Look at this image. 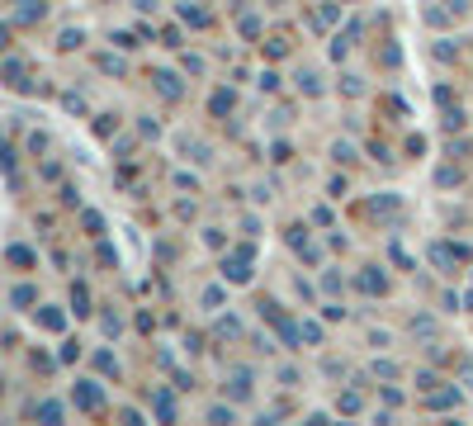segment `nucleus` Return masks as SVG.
<instances>
[{
	"mask_svg": "<svg viewBox=\"0 0 473 426\" xmlns=\"http://www.w3.org/2000/svg\"><path fill=\"white\" fill-rule=\"evenodd\" d=\"M336 413H346V417H360V413H365V393H360V388H346L341 398H336Z\"/></svg>",
	"mask_w": 473,
	"mask_h": 426,
	"instance_id": "obj_8",
	"label": "nucleus"
},
{
	"mask_svg": "<svg viewBox=\"0 0 473 426\" xmlns=\"http://www.w3.org/2000/svg\"><path fill=\"white\" fill-rule=\"evenodd\" d=\"M39 417L43 422H62V403H39Z\"/></svg>",
	"mask_w": 473,
	"mask_h": 426,
	"instance_id": "obj_29",
	"label": "nucleus"
},
{
	"mask_svg": "<svg viewBox=\"0 0 473 426\" xmlns=\"http://www.w3.org/2000/svg\"><path fill=\"white\" fill-rule=\"evenodd\" d=\"M341 95H346V100H360V95H365V81L346 72V76H341Z\"/></svg>",
	"mask_w": 473,
	"mask_h": 426,
	"instance_id": "obj_16",
	"label": "nucleus"
},
{
	"mask_svg": "<svg viewBox=\"0 0 473 426\" xmlns=\"http://www.w3.org/2000/svg\"><path fill=\"white\" fill-rule=\"evenodd\" d=\"M242 233H246V237L261 233V218H256V213H246V218H242Z\"/></svg>",
	"mask_w": 473,
	"mask_h": 426,
	"instance_id": "obj_39",
	"label": "nucleus"
},
{
	"mask_svg": "<svg viewBox=\"0 0 473 426\" xmlns=\"http://www.w3.org/2000/svg\"><path fill=\"white\" fill-rule=\"evenodd\" d=\"M261 90H280V72H261Z\"/></svg>",
	"mask_w": 473,
	"mask_h": 426,
	"instance_id": "obj_42",
	"label": "nucleus"
},
{
	"mask_svg": "<svg viewBox=\"0 0 473 426\" xmlns=\"http://www.w3.org/2000/svg\"><path fill=\"white\" fill-rule=\"evenodd\" d=\"M275 379H280L284 388H298V370H294V365H280V370H275Z\"/></svg>",
	"mask_w": 473,
	"mask_h": 426,
	"instance_id": "obj_25",
	"label": "nucleus"
},
{
	"mask_svg": "<svg viewBox=\"0 0 473 426\" xmlns=\"http://www.w3.org/2000/svg\"><path fill=\"white\" fill-rule=\"evenodd\" d=\"M421 20H426L431 29H450V14H445V10H435V5H426V10H421Z\"/></svg>",
	"mask_w": 473,
	"mask_h": 426,
	"instance_id": "obj_19",
	"label": "nucleus"
},
{
	"mask_svg": "<svg viewBox=\"0 0 473 426\" xmlns=\"http://www.w3.org/2000/svg\"><path fill=\"white\" fill-rule=\"evenodd\" d=\"M298 341H303V346H313V351H317V346L327 341V332H322L317 322H303V327H298Z\"/></svg>",
	"mask_w": 473,
	"mask_h": 426,
	"instance_id": "obj_13",
	"label": "nucleus"
},
{
	"mask_svg": "<svg viewBox=\"0 0 473 426\" xmlns=\"http://www.w3.org/2000/svg\"><path fill=\"white\" fill-rule=\"evenodd\" d=\"M157 90L166 95V100H180V76L176 72H157Z\"/></svg>",
	"mask_w": 473,
	"mask_h": 426,
	"instance_id": "obj_12",
	"label": "nucleus"
},
{
	"mask_svg": "<svg viewBox=\"0 0 473 426\" xmlns=\"http://www.w3.org/2000/svg\"><path fill=\"white\" fill-rule=\"evenodd\" d=\"M5 38H10V34H5V29H0V47H5Z\"/></svg>",
	"mask_w": 473,
	"mask_h": 426,
	"instance_id": "obj_49",
	"label": "nucleus"
},
{
	"mask_svg": "<svg viewBox=\"0 0 473 426\" xmlns=\"http://www.w3.org/2000/svg\"><path fill=\"white\" fill-rule=\"evenodd\" d=\"M209 422H236V413H232V407H223V403H218V407H209Z\"/></svg>",
	"mask_w": 473,
	"mask_h": 426,
	"instance_id": "obj_34",
	"label": "nucleus"
},
{
	"mask_svg": "<svg viewBox=\"0 0 473 426\" xmlns=\"http://www.w3.org/2000/svg\"><path fill=\"white\" fill-rule=\"evenodd\" d=\"M265 57H270V62L289 57V43H284V38H270V43H265Z\"/></svg>",
	"mask_w": 473,
	"mask_h": 426,
	"instance_id": "obj_23",
	"label": "nucleus"
},
{
	"mask_svg": "<svg viewBox=\"0 0 473 426\" xmlns=\"http://www.w3.org/2000/svg\"><path fill=\"white\" fill-rule=\"evenodd\" d=\"M435 57H441V62H454V47H450V38H445V43H435Z\"/></svg>",
	"mask_w": 473,
	"mask_h": 426,
	"instance_id": "obj_47",
	"label": "nucleus"
},
{
	"mask_svg": "<svg viewBox=\"0 0 473 426\" xmlns=\"http://www.w3.org/2000/svg\"><path fill=\"white\" fill-rule=\"evenodd\" d=\"M151 407H157V417H161V422H176V398H171L166 388L151 393Z\"/></svg>",
	"mask_w": 473,
	"mask_h": 426,
	"instance_id": "obj_10",
	"label": "nucleus"
},
{
	"mask_svg": "<svg viewBox=\"0 0 473 426\" xmlns=\"http://www.w3.org/2000/svg\"><path fill=\"white\" fill-rule=\"evenodd\" d=\"M39 322L47 327V332H62V327H66V318L57 313V308H43V313H39Z\"/></svg>",
	"mask_w": 473,
	"mask_h": 426,
	"instance_id": "obj_20",
	"label": "nucleus"
},
{
	"mask_svg": "<svg viewBox=\"0 0 473 426\" xmlns=\"http://www.w3.org/2000/svg\"><path fill=\"white\" fill-rule=\"evenodd\" d=\"M383 403H388V407H402V388H388V384H383Z\"/></svg>",
	"mask_w": 473,
	"mask_h": 426,
	"instance_id": "obj_43",
	"label": "nucleus"
},
{
	"mask_svg": "<svg viewBox=\"0 0 473 426\" xmlns=\"http://www.w3.org/2000/svg\"><path fill=\"white\" fill-rule=\"evenodd\" d=\"M33 299H39V294H33V285H20V289L10 294V303H14V308H29Z\"/></svg>",
	"mask_w": 473,
	"mask_h": 426,
	"instance_id": "obj_22",
	"label": "nucleus"
},
{
	"mask_svg": "<svg viewBox=\"0 0 473 426\" xmlns=\"http://www.w3.org/2000/svg\"><path fill=\"white\" fill-rule=\"evenodd\" d=\"M355 289L360 294H374V299H383L388 294V275L379 266H365V270H355Z\"/></svg>",
	"mask_w": 473,
	"mask_h": 426,
	"instance_id": "obj_3",
	"label": "nucleus"
},
{
	"mask_svg": "<svg viewBox=\"0 0 473 426\" xmlns=\"http://www.w3.org/2000/svg\"><path fill=\"white\" fill-rule=\"evenodd\" d=\"M460 398H464V384H460V388H431L426 407H435V413H445V407H454Z\"/></svg>",
	"mask_w": 473,
	"mask_h": 426,
	"instance_id": "obj_7",
	"label": "nucleus"
},
{
	"mask_svg": "<svg viewBox=\"0 0 473 426\" xmlns=\"http://www.w3.org/2000/svg\"><path fill=\"white\" fill-rule=\"evenodd\" d=\"M236 29H242V38H261V20H256V14H242Z\"/></svg>",
	"mask_w": 473,
	"mask_h": 426,
	"instance_id": "obj_21",
	"label": "nucleus"
},
{
	"mask_svg": "<svg viewBox=\"0 0 473 426\" xmlns=\"http://www.w3.org/2000/svg\"><path fill=\"white\" fill-rule=\"evenodd\" d=\"M218 332H223V337H242V318H223V322H218Z\"/></svg>",
	"mask_w": 473,
	"mask_h": 426,
	"instance_id": "obj_31",
	"label": "nucleus"
},
{
	"mask_svg": "<svg viewBox=\"0 0 473 426\" xmlns=\"http://www.w3.org/2000/svg\"><path fill=\"white\" fill-rule=\"evenodd\" d=\"M204 242H209L213 251H223V242H228V237H223V227H204Z\"/></svg>",
	"mask_w": 473,
	"mask_h": 426,
	"instance_id": "obj_30",
	"label": "nucleus"
},
{
	"mask_svg": "<svg viewBox=\"0 0 473 426\" xmlns=\"http://www.w3.org/2000/svg\"><path fill=\"white\" fill-rule=\"evenodd\" d=\"M251 256H256V247H242L236 256L223 260V280L228 285H251V275H256V270H251Z\"/></svg>",
	"mask_w": 473,
	"mask_h": 426,
	"instance_id": "obj_1",
	"label": "nucleus"
},
{
	"mask_svg": "<svg viewBox=\"0 0 473 426\" xmlns=\"http://www.w3.org/2000/svg\"><path fill=\"white\" fill-rule=\"evenodd\" d=\"M460 374H464V379H469V388H473V360H469V365H464Z\"/></svg>",
	"mask_w": 473,
	"mask_h": 426,
	"instance_id": "obj_48",
	"label": "nucleus"
},
{
	"mask_svg": "<svg viewBox=\"0 0 473 426\" xmlns=\"http://www.w3.org/2000/svg\"><path fill=\"white\" fill-rule=\"evenodd\" d=\"M270 157H275V161H289L294 147H289V142H270Z\"/></svg>",
	"mask_w": 473,
	"mask_h": 426,
	"instance_id": "obj_35",
	"label": "nucleus"
},
{
	"mask_svg": "<svg viewBox=\"0 0 473 426\" xmlns=\"http://www.w3.org/2000/svg\"><path fill=\"white\" fill-rule=\"evenodd\" d=\"M62 47H66V53H72V47H81V29H66V34H62Z\"/></svg>",
	"mask_w": 473,
	"mask_h": 426,
	"instance_id": "obj_40",
	"label": "nucleus"
},
{
	"mask_svg": "<svg viewBox=\"0 0 473 426\" xmlns=\"http://www.w3.org/2000/svg\"><path fill=\"white\" fill-rule=\"evenodd\" d=\"M72 403L81 407V413H99V407H105V388H99L95 379H76V388H72Z\"/></svg>",
	"mask_w": 473,
	"mask_h": 426,
	"instance_id": "obj_2",
	"label": "nucleus"
},
{
	"mask_svg": "<svg viewBox=\"0 0 473 426\" xmlns=\"http://www.w3.org/2000/svg\"><path fill=\"white\" fill-rule=\"evenodd\" d=\"M95 370H105V374H118V360L109 351H95Z\"/></svg>",
	"mask_w": 473,
	"mask_h": 426,
	"instance_id": "obj_27",
	"label": "nucleus"
},
{
	"mask_svg": "<svg viewBox=\"0 0 473 426\" xmlns=\"http://www.w3.org/2000/svg\"><path fill=\"white\" fill-rule=\"evenodd\" d=\"M294 81H298V95H308V100H317V95L327 90V86H322V72H313V67H303Z\"/></svg>",
	"mask_w": 473,
	"mask_h": 426,
	"instance_id": "obj_5",
	"label": "nucleus"
},
{
	"mask_svg": "<svg viewBox=\"0 0 473 426\" xmlns=\"http://www.w3.org/2000/svg\"><path fill=\"white\" fill-rule=\"evenodd\" d=\"M199 303H204V313H218V308H223V285H209L199 294Z\"/></svg>",
	"mask_w": 473,
	"mask_h": 426,
	"instance_id": "obj_14",
	"label": "nucleus"
},
{
	"mask_svg": "<svg viewBox=\"0 0 473 426\" xmlns=\"http://www.w3.org/2000/svg\"><path fill=\"white\" fill-rule=\"evenodd\" d=\"M95 133H99V138H109V133H114V114H105V119L95 124Z\"/></svg>",
	"mask_w": 473,
	"mask_h": 426,
	"instance_id": "obj_45",
	"label": "nucleus"
},
{
	"mask_svg": "<svg viewBox=\"0 0 473 426\" xmlns=\"http://www.w3.org/2000/svg\"><path fill=\"white\" fill-rule=\"evenodd\" d=\"M10 260H14V266H33V251H24V247H10Z\"/></svg>",
	"mask_w": 473,
	"mask_h": 426,
	"instance_id": "obj_37",
	"label": "nucleus"
},
{
	"mask_svg": "<svg viewBox=\"0 0 473 426\" xmlns=\"http://www.w3.org/2000/svg\"><path fill=\"white\" fill-rule=\"evenodd\" d=\"M374 374H379V379H388V384H393L398 374H402V365H398V360H374Z\"/></svg>",
	"mask_w": 473,
	"mask_h": 426,
	"instance_id": "obj_18",
	"label": "nucleus"
},
{
	"mask_svg": "<svg viewBox=\"0 0 473 426\" xmlns=\"http://www.w3.org/2000/svg\"><path fill=\"white\" fill-rule=\"evenodd\" d=\"M336 289H341V275L327 270V275H322V294H336Z\"/></svg>",
	"mask_w": 473,
	"mask_h": 426,
	"instance_id": "obj_38",
	"label": "nucleus"
},
{
	"mask_svg": "<svg viewBox=\"0 0 473 426\" xmlns=\"http://www.w3.org/2000/svg\"><path fill=\"white\" fill-rule=\"evenodd\" d=\"M322 318H327V322H341V318H346V308H341V303H327V308H322Z\"/></svg>",
	"mask_w": 473,
	"mask_h": 426,
	"instance_id": "obj_41",
	"label": "nucleus"
},
{
	"mask_svg": "<svg viewBox=\"0 0 473 426\" xmlns=\"http://www.w3.org/2000/svg\"><path fill=\"white\" fill-rule=\"evenodd\" d=\"M327 190H331V200H346V180H341V175H331Z\"/></svg>",
	"mask_w": 473,
	"mask_h": 426,
	"instance_id": "obj_44",
	"label": "nucleus"
},
{
	"mask_svg": "<svg viewBox=\"0 0 473 426\" xmlns=\"http://www.w3.org/2000/svg\"><path fill=\"white\" fill-rule=\"evenodd\" d=\"M435 384H441V379H435V370H417V388H426V393H431Z\"/></svg>",
	"mask_w": 473,
	"mask_h": 426,
	"instance_id": "obj_33",
	"label": "nucleus"
},
{
	"mask_svg": "<svg viewBox=\"0 0 473 426\" xmlns=\"http://www.w3.org/2000/svg\"><path fill=\"white\" fill-rule=\"evenodd\" d=\"M336 20H341V5H336V0H327V5L317 10V14H308V24H313V29H331Z\"/></svg>",
	"mask_w": 473,
	"mask_h": 426,
	"instance_id": "obj_9",
	"label": "nucleus"
},
{
	"mask_svg": "<svg viewBox=\"0 0 473 426\" xmlns=\"http://www.w3.org/2000/svg\"><path fill=\"white\" fill-rule=\"evenodd\" d=\"M331 161H341V166H346V161H355V147L350 142H331Z\"/></svg>",
	"mask_w": 473,
	"mask_h": 426,
	"instance_id": "obj_24",
	"label": "nucleus"
},
{
	"mask_svg": "<svg viewBox=\"0 0 473 426\" xmlns=\"http://www.w3.org/2000/svg\"><path fill=\"white\" fill-rule=\"evenodd\" d=\"M72 313L76 318H90V289L86 285H72Z\"/></svg>",
	"mask_w": 473,
	"mask_h": 426,
	"instance_id": "obj_11",
	"label": "nucleus"
},
{
	"mask_svg": "<svg viewBox=\"0 0 473 426\" xmlns=\"http://www.w3.org/2000/svg\"><path fill=\"white\" fill-rule=\"evenodd\" d=\"M228 398H232V403H246V398H251V365L232 370V379H228Z\"/></svg>",
	"mask_w": 473,
	"mask_h": 426,
	"instance_id": "obj_4",
	"label": "nucleus"
},
{
	"mask_svg": "<svg viewBox=\"0 0 473 426\" xmlns=\"http://www.w3.org/2000/svg\"><path fill=\"white\" fill-rule=\"evenodd\" d=\"M313 223H317V227H327V223H331V209H327V204H322V209H313Z\"/></svg>",
	"mask_w": 473,
	"mask_h": 426,
	"instance_id": "obj_46",
	"label": "nucleus"
},
{
	"mask_svg": "<svg viewBox=\"0 0 473 426\" xmlns=\"http://www.w3.org/2000/svg\"><path fill=\"white\" fill-rule=\"evenodd\" d=\"M43 0H24V10H20V20H43Z\"/></svg>",
	"mask_w": 473,
	"mask_h": 426,
	"instance_id": "obj_28",
	"label": "nucleus"
},
{
	"mask_svg": "<svg viewBox=\"0 0 473 426\" xmlns=\"http://www.w3.org/2000/svg\"><path fill=\"white\" fill-rule=\"evenodd\" d=\"M180 20H185V24H199V29H204V24H209V14L199 10V5H190V0H185V5H180Z\"/></svg>",
	"mask_w": 473,
	"mask_h": 426,
	"instance_id": "obj_17",
	"label": "nucleus"
},
{
	"mask_svg": "<svg viewBox=\"0 0 473 426\" xmlns=\"http://www.w3.org/2000/svg\"><path fill=\"white\" fill-rule=\"evenodd\" d=\"M81 223H86V227H90V237H99V233H105V218H99V213H95V209H90V213H86V218H81Z\"/></svg>",
	"mask_w": 473,
	"mask_h": 426,
	"instance_id": "obj_32",
	"label": "nucleus"
},
{
	"mask_svg": "<svg viewBox=\"0 0 473 426\" xmlns=\"http://www.w3.org/2000/svg\"><path fill=\"white\" fill-rule=\"evenodd\" d=\"M0 81L14 90H29V81H24V62L20 57H10V62H0Z\"/></svg>",
	"mask_w": 473,
	"mask_h": 426,
	"instance_id": "obj_6",
	"label": "nucleus"
},
{
	"mask_svg": "<svg viewBox=\"0 0 473 426\" xmlns=\"http://www.w3.org/2000/svg\"><path fill=\"white\" fill-rule=\"evenodd\" d=\"M209 109H213V114H228V109H232V90H218L213 100H209Z\"/></svg>",
	"mask_w": 473,
	"mask_h": 426,
	"instance_id": "obj_26",
	"label": "nucleus"
},
{
	"mask_svg": "<svg viewBox=\"0 0 473 426\" xmlns=\"http://www.w3.org/2000/svg\"><path fill=\"white\" fill-rule=\"evenodd\" d=\"M284 242H289L294 251H298V247H308V227H303V223H289V227H284Z\"/></svg>",
	"mask_w": 473,
	"mask_h": 426,
	"instance_id": "obj_15",
	"label": "nucleus"
},
{
	"mask_svg": "<svg viewBox=\"0 0 473 426\" xmlns=\"http://www.w3.org/2000/svg\"><path fill=\"white\" fill-rule=\"evenodd\" d=\"M412 332H417V337H431L435 322H431V318H412Z\"/></svg>",
	"mask_w": 473,
	"mask_h": 426,
	"instance_id": "obj_36",
	"label": "nucleus"
}]
</instances>
